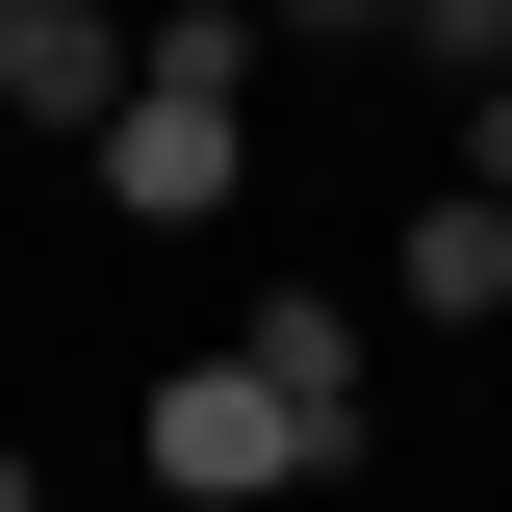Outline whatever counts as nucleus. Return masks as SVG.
<instances>
[{
    "mask_svg": "<svg viewBox=\"0 0 512 512\" xmlns=\"http://www.w3.org/2000/svg\"><path fill=\"white\" fill-rule=\"evenodd\" d=\"M231 180H256V77H180V52H154L103 103V205H128V231H231Z\"/></svg>",
    "mask_w": 512,
    "mask_h": 512,
    "instance_id": "f257e3e1",
    "label": "nucleus"
},
{
    "mask_svg": "<svg viewBox=\"0 0 512 512\" xmlns=\"http://www.w3.org/2000/svg\"><path fill=\"white\" fill-rule=\"evenodd\" d=\"M154 487H180V512H282V487H333V436L256 359H180V384H154Z\"/></svg>",
    "mask_w": 512,
    "mask_h": 512,
    "instance_id": "f03ea898",
    "label": "nucleus"
},
{
    "mask_svg": "<svg viewBox=\"0 0 512 512\" xmlns=\"http://www.w3.org/2000/svg\"><path fill=\"white\" fill-rule=\"evenodd\" d=\"M128 77H154V26H128V0H0V128H77V154H103Z\"/></svg>",
    "mask_w": 512,
    "mask_h": 512,
    "instance_id": "7ed1b4c3",
    "label": "nucleus"
},
{
    "mask_svg": "<svg viewBox=\"0 0 512 512\" xmlns=\"http://www.w3.org/2000/svg\"><path fill=\"white\" fill-rule=\"evenodd\" d=\"M384 282H410L436 333H487V308H512V205H487V180H436L410 231H384Z\"/></svg>",
    "mask_w": 512,
    "mask_h": 512,
    "instance_id": "20e7f679",
    "label": "nucleus"
},
{
    "mask_svg": "<svg viewBox=\"0 0 512 512\" xmlns=\"http://www.w3.org/2000/svg\"><path fill=\"white\" fill-rule=\"evenodd\" d=\"M231 359H256V384H282V410H308V436H333V461H359V308H333V282H282V308H256V333H231Z\"/></svg>",
    "mask_w": 512,
    "mask_h": 512,
    "instance_id": "39448f33",
    "label": "nucleus"
},
{
    "mask_svg": "<svg viewBox=\"0 0 512 512\" xmlns=\"http://www.w3.org/2000/svg\"><path fill=\"white\" fill-rule=\"evenodd\" d=\"M461 180H487V205H512V77H461Z\"/></svg>",
    "mask_w": 512,
    "mask_h": 512,
    "instance_id": "423d86ee",
    "label": "nucleus"
},
{
    "mask_svg": "<svg viewBox=\"0 0 512 512\" xmlns=\"http://www.w3.org/2000/svg\"><path fill=\"white\" fill-rule=\"evenodd\" d=\"M0 512H52V487H26V461H0Z\"/></svg>",
    "mask_w": 512,
    "mask_h": 512,
    "instance_id": "0eeeda50",
    "label": "nucleus"
},
{
    "mask_svg": "<svg viewBox=\"0 0 512 512\" xmlns=\"http://www.w3.org/2000/svg\"><path fill=\"white\" fill-rule=\"evenodd\" d=\"M154 512H180V487H154Z\"/></svg>",
    "mask_w": 512,
    "mask_h": 512,
    "instance_id": "6e6552de",
    "label": "nucleus"
}]
</instances>
